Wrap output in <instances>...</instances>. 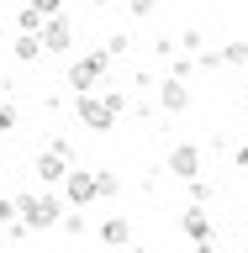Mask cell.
Listing matches in <instances>:
<instances>
[{"mask_svg":"<svg viewBox=\"0 0 248 253\" xmlns=\"http://www.w3.org/2000/svg\"><path fill=\"white\" fill-rule=\"evenodd\" d=\"M122 111H127V90H106V95L74 90V116H79V126H90V132H111Z\"/></svg>","mask_w":248,"mask_h":253,"instance_id":"1","label":"cell"},{"mask_svg":"<svg viewBox=\"0 0 248 253\" xmlns=\"http://www.w3.org/2000/svg\"><path fill=\"white\" fill-rule=\"evenodd\" d=\"M16 216L27 221L32 232H48V227H58L63 201L53 195V190H32V195H16Z\"/></svg>","mask_w":248,"mask_h":253,"instance_id":"2","label":"cell"},{"mask_svg":"<svg viewBox=\"0 0 248 253\" xmlns=\"http://www.w3.org/2000/svg\"><path fill=\"white\" fill-rule=\"evenodd\" d=\"M106 69H111V53L106 47H90V53H79L69 63V90H95V84H106Z\"/></svg>","mask_w":248,"mask_h":253,"instance_id":"3","label":"cell"},{"mask_svg":"<svg viewBox=\"0 0 248 253\" xmlns=\"http://www.w3.org/2000/svg\"><path fill=\"white\" fill-rule=\"evenodd\" d=\"M180 232H185L201 253H211V211L190 201V206H185V216H180Z\"/></svg>","mask_w":248,"mask_h":253,"instance_id":"4","label":"cell"},{"mask_svg":"<svg viewBox=\"0 0 248 253\" xmlns=\"http://www.w3.org/2000/svg\"><path fill=\"white\" fill-rule=\"evenodd\" d=\"M58 185H63V206H90L95 201V174L90 169H74L69 164V174H63Z\"/></svg>","mask_w":248,"mask_h":253,"instance_id":"5","label":"cell"},{"mask_svg":"<svg viewBox=\"0 0 248 253\" xmlns=\"http://www.w3.org/2000/svg\"><path fill=\"white\" fill-rule=\"evenodd\" d=\"M37 37H43V53H69V47H74V27L63 21V11L58 16H43Z\"/></svg>","mask_w":248,"mask_h":253,"instance_id":"6","label":"cell"},{"mask_svg":"<svg viewBox=\"0 0 248 253\" xmlns=\"http://www.w3.org/2000/svg\"><path fill=\"white\" fill-rule=\"evenodd\" d=\"M164 169H169L174 179H196V174H201V148H196V142H174Z\"/></svg>","mask_w":248,"mask_h":253,"instance_id":"7","label":"cell"},{"mask_svg":"<svg viewBox=\"0 0 248 253\" xmlns=\"http://www.w3.org/2000/svg\"><path fill=\"white\" fill-rule=\"evenodd\" d=\"M32 174H37V179H43V185H58L63 174H69V158H63L58 148H43V153L32 158Z\"/></svg>","mask_w":248,"mask_h":253,"instance_id":"8","label":"cell"},{"mask_svg":"<svg viewBox=\"0 0 248 253\" xmlns=\"http://www.w3.org/2000/svg\"><path fill=\"white\" fill-rule=\"evenodd\" d=\"M158 106H164V111H185L190 106V90H185V79H158Z\"/></svg>","mask_w":248,"mask_h":253,"instance_id":"9","label":"cell"},{"mask_svg":"<svg viewBox=\"0 0 248 253\" xmlns=\"http://www.w3.org/2000/svg\"><path fill=\"white\" fill-rule=\"evenodd\" d=\"M11 53L21 63H37V58H43V37H37V32H16V37H11Z\"/></svg>","mask_w":248,"mask_h":253,"instance_id":"10","label":"cell"},{"mask_svg":"<svg viewBox=\"0 0 248 253\" xmlns=\"http://www.w3.org/2000/svg\"><path fill=\"white\" fill-rule=\"evenodd\" d=\"M127 237H132V221H127V216L100 221V243H127Z\"/></svg>","mask_w":248,"mask_h":253,"instance_id":"11","label":"cell"},{"mask_svg":"<svg viewBox=\"0 0 248 253\" xmlns=\"http://www.w3.org/2000/svg\"><path fill=\"white\" fill-rule=\"evenodd\" d=\"M111 195H122V179H116L111 169H100L95 174V201H111Z\"/></svg>","mask_w":248,"mask_h":253,"instance_id":"12","label":"cell"},{"mask_svg":"<svg viewBox=\"0 0 248 253\" xmlns=\"http://www.w3.org/2000/svg\"><path fill=\"white\" fill-rule=\"evenodd\" d=\"M174 47H180V53H190V58H196V53H201V47H206V37H201V32H196V27H185V32H180V37H174Z\"/></svg>","mask_w":248,"mask_h":253,"instance_id":"13","label":"cell"},{"mask_svg":"<svg viewBox=\"0 0 248 253\" xmlns=\"http://www.w3.org/2000/svg\"><path fill=\"white\" fill-rule=\"evenodd\" d=\"M106 53H111V58L132 53V32H111V37H106Z\"/></svg>","mask_w":248,"mask_h":253,"instance_id":"14","label":"cell"},{"mask_svg":"<svg viewBox=\"0 0 248 253\" xmlns=\"http://www.w3.org/2000/svg\"><path fill=\"white\" fill-rule=\"evenodd\" d=\"M16 126H21V111H16L11 100H0V132H5V137H11Z\"/></svg>","mask_w":248,"mask_h":253,"instance_id":"15","label":"cell"},{"mask_svg":"<svg viewBox=\"0 0 248 253\" xmlns=\"http://www.w3.org/2000/svg\"><path fill=\"white\" fill-rule=\"evenodd\" d=\"M37 27H43V11L21 5V11H16V32H37Z\"/></svg>","mask_w":248,"mask_h":253,"instance_id":"16","label":"cell"},{"mask_svg":"<svg viewBox=\"0 0 248 253\" xmlns=\"http://www.w3.org/2000/svg\"><path fill=\"white\" fill-rule=\"evenodd\" d=\"M185 185H190V201H196V206H206V201H211V195H217V190L206 185L201 174H196V179H185Z\"/></svg>","mask_w":248,"mask_h":253,"instance_id":"17","label":"cell"},{"mask_svg":"<svg viewBox=\"0 0 248 253\" xmlns=\"http://www.w3.org/2000/svg\"><path fill=\"white\" fill-rule=\"evenodd\" d=\"M127 11L143 21V16H153V11H158V0H127Z\"/></svg>","mask_w":248,"mask_h":253,"instance_id":"18","label":"cell"},{"mask_svg":"<svg viewBox=\"0 0 248 253\" xmlns=\"http://www.w3.org/2000/svg\"><path fill=\"white\" fill-rule=\"evenodd\" d=\"M27 5H32V11H43V16H58L63 11V0H27Z\"/></svg>","mask_w":248,"mask_h":253,"instance_id":"19","label":"cell"},{"mask_svg":"<svg viewBox=\"0 0 248 253\" xmlns=\"http://www.w3.org/2000/svg\"><path fill=\"white\" fill-rule=\"evenodd\" d=\"M233 158H238V169H248V142H243V148H238Z\"/></svg>","mask_w":248,"mask_h":253,"instance_id":"20","label":"cell"},{"mask_svg":"<svg viewBox=\"0 0 248 253\" xmlns=\"http://www.w3.org/2000/svg\"><path fill=\"white\" fill-rule=\"evenodd\" d=\"M0 47H5V16H0Z\"/></svg>","mask_w":248,"mask_h":253,"instance_id":"21","label":"cell"},{"mask_svg":"<svg viewBox=\"0 0 248 253\" xmlns=\"http://www.w3.org/2000/svg\"><path fill=\"white\" fill-rule=\"evenodd\" d=\"M90 5H111V0H90Z\"/></svg>","mask_w":248,"mask_h":253,"instance_id":"22","label":"cell"},{"mask_svg":"<svg viewBox=\"0 0 248 253\" xmlns=\"http://www.w3.org/2000/svg\"><path fill=\"white\" fill-rule=\"evenodd\" d=\"M243 63H248V42H243Z\"/></svg>","mask_w":248,"mask_h":253,"instance_id":"23","label":"cell"},{"mask_svg":"<svg viewBox=\"0 0 248 253\" xmlns=\"http://www.w3.org/2000/svg\"><path fill=\"white\" fill-rule=\"evenodd\" d=\"M0 148H5V132H0Z\"/></svg>","mask_w":248,"mask_h":253,"instance_id":"24","label":"cell"}]
</instances>
